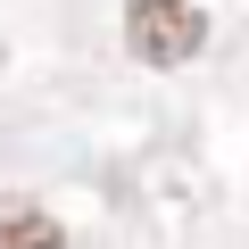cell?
Returning a JSON list of instances; mask_svg holds the SVG:
<instances>
[{
    "label": "cell",
    "instance_id": "obj_2",
    "mask_svg": "<svg viewBox=\"0 0 249 249\" xmlns=\"http://www.w3.org/2000/svg\"><path fill=\"white\" fill-rule=\"evenodd\" d=\"M0 249H67V241L34 199H0Z\"/></svg>",
    "mask_w": 249,
    "mask_h": 249
},
{
    "label": "cell",
    "instance_id": "obj_1",
    "mask_svg": "<svg viewBox=\"0 0 249 249\" xmlns=\"http://www.w3.org/2000/svg\"><path fill=\"white\" fill-rule=\"evenodd\" d=\"M124 42H133L142 67H183V58H199L208 17L191 0H133V9H124Z\"/></svg>",
    "mask_w": 249,
    "mask_h": 249
}]
</instances>
